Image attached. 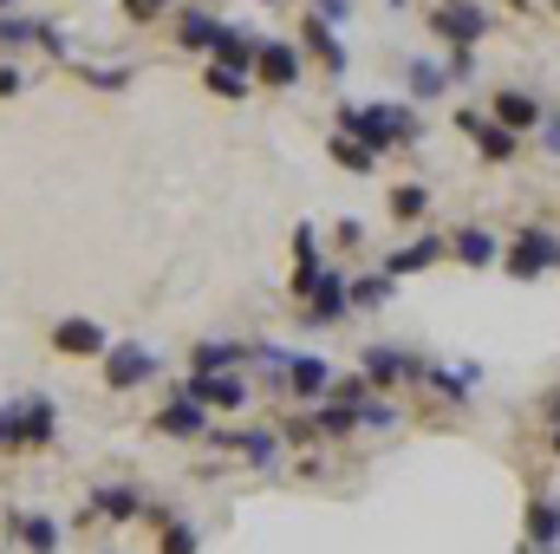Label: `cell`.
<instances>
[{
  "mask_svg": "<svg viewBox=\"0 0 560 554\" xmlns=\"http://www.w3.org/2000/svg\"><path fill=\"white\" fill-rule=\"evenodd\" d=\"M339 131L372 143V150H392V143H418V112H405V105H346Z\"/></svg>",
  "mask_w": 560,
  "mask_h": 554,
  "instance_id": "6da1fadb",
  "label": "cell"
},
{
  "mask_svg": "<svg viewBox=\"0 0 560 554\" xmlns=\"http://www.w3.org/2000/svg\"><path fill=\"white\" fill-rule=\"evenodd\" d=\"M52 437V399H20V405H7L0 412V450H33V443H46Z\"/></svg>",
  "mask_w": 560,
  "mask_h": 554,
  "instance_id": "7a4b0ae2",
  "label": "cell"
},
{
  "mask_svg": "<svg viewBox=\"0 0 560 554\" xmlns=\"http://www.w3.org/2000/svg\"><path fill=\"white\" fill-rule=\"evenodd\" d=\"M183 399H202V405H215V412H242V405H248V379H242V372H189Z\"/></svg>",
  "mask_w": 560,
  "mask_h": 554,
  "instance_id": "3957f363",
  "label": "cell"
},
{
  "mask_svg": "<svg viewBox=\"0 0 560 554\" xmlns=\"http://www.w3.org/2000/svg\"><path fill=\"white\" fill-rule=\"evenodd\" d=\"M105 346H112V333L98 320H85V313H72V320L52 326V353H66V359H98Z\"/></svg>",
  "mask_w": 560,
  "mask_h": 554,
  "instance_id": "277c9868",
  "label": "cell"
},
{
  "mask_svg": "<svg viewBox=\"0 0 560 554\" xmlns=\"http://www.w3.org/2000/svg\"><path fill=\"white\" fill-rule=\"evenodd\" d=\"M98 359H105V385H112V392H131V385H143V379L156 372V359L143 353L138 339H125V346H105Z\"/></svg>",
  "mask_w": 560,
  "mask_h": 554,
  "instance_id": "5b68a950",
  "label": "cell"
},
{
  "mask_svg": "<svg viewBox=\"0 0 560 554\" xmlns=\"http://www.w3.org/2000/svg\"><path fill=\"white\" fill-rule=\"evenodd\" d=\"M548 268H560V242L548 235V229H528V235L509 249V275L535 280V275H548Z\"/></svg>",
  "mask_w": 560,
  "mask_h": 554,
  "instance_id": "8992f818",
  "label": "cell"
},
{
  "mask_svg": "<svg viewBox=\"0 0 560 554\" xmlns=\"http://www.w3.org/2000/svg\"><path fill=\"white\" fill-rule=\"evenodd\" d=\"M255 85L293 92V85H300V46H287V39H261V53H255Z\"/></svg>",
  "mask_w": 560,
  "mask_h": 554,
  "instance_id": "52a82bcc",
  "label": "cell"
},
{
  "mask_svg": "<svg viewBox=\"0 0 560 554\" xmlns=\"http://www.w3.org/2000/svg\"><path fill=\"white\" fill-rule=\"evenodd\" d=\"M436 33H443L450 46H476V39L489 33V13L469 7V0H443V7H436Z\"/></svg>",
  "mask_w": 560,
  "mask_h": 554,
  "instance_id": "ba28073f",
  "label": "cell"
},
{
  "mask_svg": "<svg viewBox=\"0 0 560 554\" xmlns=\"http://www.w3.org/2000/svg\"><path fill=\"white\" fill-rule=\"evenodd\" d=\"M222 66H242V72H255V53H261V33L255 26H215V46H209Z\"/></svg>",
  "mask_w": 560,
  "mask_h": 554,
  "instance_id": "9c48e42d",
  "label": "cell"
},
{
  "mask_svg": "<svg viewBox=\"0 0 560 554\" xmlns=\"http://www.w3.org/2000/svg\"><path fill=\"white\" fill-rule=\"evenodd\" d=\"M242 359H255V346H242V339H202V346L189 353V372H229V366H242Z\"/></svg>",
  "mask_w": 560,
  "mask_h": 554,
  "instance_id": "30bf717a",
  "label": "cell"
},
{
  "mask_svg": "<svg viewBox=\"0 0 560 554\" xmlns=\"http://www.w3.org/2000/svg\"><path fill=\"white\" fill-rule=\"evenodd\" d=\"M300 39H306V53H319V66H326V72H346V46L332 39V20H319V13H313V20L300 26Z\"/></svg>",
  "mask_w": 560,
  "mask_h": 554,
  "instance_id": "8fae6325",
  "label": "cell"
},
{
  "mask_svg": "<svg viewBox=\"0 0 560 554\" xmlns=\"http://www.w3.org/2000/svg\"><path fill=\"white\" fill-rule=\"evenodd\" d=\"M443 249H450V242H443V235H418V242H411V249H398V255H392V262H385V275L398 280V275H418V268H430V262H436V255H443Z\"/></svg>",
  "mask_w": 560,
  "mask_h": 554,
  "instance_id": "7c38bea8",
  "label": "cell"
},
{
  "mask_svg": "<svg viewBox=\"0 0 560 554\" xmlns=\"http://www.w3.org/2000/svg\"><path fill=\"white\" fill-rule=\"evenodd\" d=\"M495 125L528 131V125H541V105H535L528 92H495Z\"/></svg>",
  "mask_w": 560,
  "mask_h": 554,
  "instance_id": "4fadbf2b",
  "label": "cell"
},
{
  "mask_svg": "<svg viewBox=\"0 0 560 554\" xmlns=\"http://www.w3.org/2000/svg\"><path fill=\"white\" fill-rule=\"evenodd\" d=\"M156 430H170V437H202V405L176 392V405H163V412H156Z\"/></svg>",
  "mask_w": 560,
  "mask_h": 554,
  "instance_id": "5bb4252c",
  "label": "cell"
},
{
  "mask_svg": "<svg viewBox=\"0 0 560 554\" xmlns=\"http://www.w3.org/2000/svg\"><path fill=\"white\" fill-rule=\"evenodd\" d=\"M176 46H189V53H209V46H215V20H209L202 7L176 13Z\"/></svg>",
  "mask_w": 560,
  "mask_h": 554,
  "instance_id": "9a60e30c",
  "label": "cell"
},
{
  "mask_svg": "<svg viewBox=\"0 0 560 554\" xmlns=\"http://www.w3.org/2000/svg\"><path fill=\"white\" fill-rule=\"evenodd\" d=\"M280 379H287V385H293L300 399H319V392L332 385V372H326L319 359H287V372H280Z\"/></svg>",
  "mask_w": 560,
  "mask_h": 554,
  "instance_id": "2e32d148",
  "label": "cell"
},
{
  "mask_svg": "<svg viewBox=\"0 0 560 554\" xmlns=\"http://www.w3.org/2000/svg\"><path fill=\"white\" fill-rule=\"evenodd\" d=\"M405 372H411L405 353H392V346H372V353H365V379H372V385H398Z\"/></svg>",
  "mask_w": 560,
  "mask_h": 554,
  "instance_id": "e0dca14e",
  "label": "cell"
},
{
  "mask_svg": "<svg viewBox=\"0 0 560 554\" xmlns=\"http://www.w3.org/2000/svg\"><path fill=\"white\" fill-rule=\"evenodd\" d=\"M495 255H502V249H495V235H489V229H463V235H456V262H469V268H489Z\"/></svg>",
  "mask_w": 560,
  "mask_h": 554,
  "instance_id": "ac0fdd59",
  "label": "cell"
},
{
  "mask_svg": "<svg viewBox=\"0 0 560 554\" xmlns=\"http://www.w3.org/2000/svg\"><path fill=\"white\" fill-rule=\"evenodd\" d=\"M248 85H255V72H242V66H222V59L209 66V92H215V99H248Z\"/></svg>",
  "mask_w": 560,
  "mask_h": 554,
  "instance_id": "d6986e66",
  "label": "cell"
},
{
  "mask_svg": "<svg viewBox=\"0 0 560 554\" xmlns=\"http://www.w3.org/2000/svg\"><path fill=\"white\" fill-rule=\"evenodd\" d=\"M39 26H46V20H13V13H0V53L39 46Z\"/></svg>",
  "mask_w": 560,
  "mask_h": 554,
  "instance_id": "ffe728a7",
  "label": "cell"
},
{
  "mask_svg": "<svg viewBox=\"0 0 560 554\" xmlns=\"http://www.w3.org/2000/svg\"><path fill=\"white\" fill-rule=\"evenodd\" d=\"M346 300H352V307H365V313H372V307H385V300H392V275L352 280V287H346Z\"/></svg>",
  "mask_w": 560,
  "mask_h": 554,
  "instance_id": "44dd1931",
  "label": "cell"
},
{
  "mask_svg": "<svg viewBox=\"0 0 560 554\" xmlns=\"http://www.w3.org/2000/svg\"><path fill=\"white\" fill-rule=\"evenodd\" d=\"M476 138H482V157H515V131L509 125H482V118H463Z\"/></svg>",
  "mask_w": 560,
  "mask_h": 554,
  "instance_id": "7402d4cb",
  "label": "cell"
},
{
  "mask_svg": "<svg viewBox=\"0 0 560 554\" xmlns=\"http://www.w3.org/2000/svg\"><path fill=\"white\" fill-rule=\"evenodd\" d=\"M423 209H430V189H423V183H398V189H392V216H398V222H418Z\"/></svg>",
  "mask_w": 560,
  "mask_h": 554,
  "instance_id": "603a6c76",
  "label": "cell"
},
{
  "mask_svg": "<svg viewBox=\"0 0 560 554\" xmlns=\"http://www.w3.org/2000/svg\"><path fill=\"white\" fill-rule=\"evenodd\" d=\"M235 450H242V457H248V463H261V470H268V463H275V430H242V437H235Z\"/></svg>",
  "mask_w": 560,
  "mask_h": 554,
  "instance_id": "cb8c5ba5",
  "label": "cell"
},
{
  "mask_svg": "<svg viewBox=\"0 0 560 554\" xmlns=\"http://www.w3.org/2000/svg\"><path fill=\"white\" fill-rule=\"evenodd\" d=\"M20 535H26V549H33V554H52V549H59V529H52L46 516H20Z\"/></svg>",
  "mask_w": 560,
  "mask_h": 554,
  "instance_id": "d4e9b609",
  "label": "cell"
},
{
  "mask_svg": "<svg viewBox=\"0 0 560 554\" xmlns=\"http://www.w3.org/2000/svg\"><path fill=\"white\" fill-rule=\"evenodd\" d=\"M332 157H339V163H346V170H372V163H378V150H372V143L346 138V131H339V138H332Z\"/></svg>",
  "mask_w": 560,
  "mask_h": 554,
  "instance_id": "484cf974",
  "label": "cell"
},
{
  "mask_svg": "<svg viewBox=\"0 0 560 554\" xmlns=\"http://www.w3.org/2000/svg\"><path fill=\"white\" fill-rule=\"evenodd\" d=\"M411 92H418V99H436V92H443V66L418 59V66H411Z\"/></svg>",
  "mask_w": 560,
  "mask_h": 554,
  "instance_id": "4316f807",
  "label": "cell"
},
{
  "mask_svg": "<svg viewBox=\"0 0 560 554\" xmlns=\"http://www.w3.org/2000/svg\"><path fill=\"white\" fill-rule=\"evenodd\" d=\"M98 503H105V516H118V522H125V516H138V489H105Z\"/></svg>",
  "mask_w": 560,
  "mask_h": 554,
  "instance_id": "83f0119b",
  "label": "cell"
},
{
  "mask_svg": "<svg viewBox=\"0 0 560 554\" xmlns=\"http://www.w3.org/2000/svg\"><path fill=\"white\" fill-rule=\"evenodd\" d=\"M535 542H560V516L555 509H535Z\"/></svg>",
  "mask_w": 560,
  "mask_h": 554,
  "instance_id": "f1b7e54d",
  "label": "cell"
},
{
  "mask_svg": "<svg viewBox=\"0 0 560 554\" xmlns=\"http://www.w3.org/2000/svg\"><path fill=\"white\" fill-rule=\"evenodd\" d=\"M163 7H170V0H125V13H131V20H156V13H163Z\"/></svg>",
  "mask_w": 560,
  "mask_h": 554,
  "instance_id": "f546056e",
  "label": "cell"
},
{
  "mask_svg": "<svg viewBox=\"0 0 560 554\" xmlns=\"http://www.w3.org/2000/svg\"><path fill=\"white\" fill-rule=\"evenodd\" d=\"M163 554H196V535H189V529H170V535H163Z\"/></svg>",
  "mask_w": 560,
  "mask_h": 554,
  "instance_id": "4dcf8cb0",
  "label": "cell"
},
{
  "mask_svg": "<svg viewBox=\"0 0 560 554\" xmlns=\"http://www.w3.org/2000/svg\"><path fill=\"white\" fill-rule=\"evenodd\" d=\"M20 85H26V72L20 66H0V99H20Z\"/></svg>",
  "mask_w": 560,
  "mask_h": 554,
  "instance_id": "1f68e13d",
  "label": "cell"
},
{
  "mask_svg": "<svg viewBox=\"0 0 560 554\" xmlns=\"http://www.w3.org/2000/svg\"><path fill=\"white\" fill-rule=\"evenodd\" d=\"M319 20H352V0H319Z\"/></svg>",
  "mask_w": 560,
  "mask_h": 554,
  "instance_id": "d6a6232c",
  "label": "cell"
},
{
  "mask_svg": "<svg viewBox=\"0 0 560 554\" xmlns=\"http://www.w3.org/2000/svg\"><path fill=\"white\" fill-rule=\"evenodd\" d=\"M548 150H560V118H548Z\"/></svg>",
  "mask_w": 560,
  "mask_h": 554,
  "instance_id": "836d02e7",
  "label": "cell"
},
{
  "mask_svg": "<svg viewBox=\"0 0 560 554\" xmlns=\"http://www.w3.org/2000/svg\"><path fill=\"white\" fill-rule=\"evenodd\" d=\"M555 450H560V430H555Z\"/></svg>",
  "mask_w": 560,
  "mask_h": 554,
  "instance_id": "e575fe53",
  "label": "cell"
},
{
  "mask_svg": "<svg viewBox=\"0 0 560 554\" xmlns=\"http://www.w3.org/2000/svg\"><path fill=\"white\" fill-rule=\"evenodd\" d=\"M392 7H405V0H392Z\"/></svg>",
  "mask_w": 560,
  "mask_h": 554,
  "instance_id": "d590c367",
  "label": "cell"
},
{
  "mask_svg": "<svg viewBox=\"0 0 560 554\" xmlns=\"http://www.w3.org/2000/svg\"><path fill=\"white\" fill-rule=\"evenodd\" d=\"M0 7H13V0H0Z\"/></svg>",
  "mask_w": 560,
  "mask_h": 554,
  "instance_id": "8d00e7d4",
  "label": "cell"
}]
</instances>
